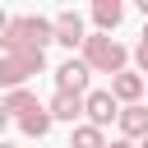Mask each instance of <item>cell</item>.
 <instances>
[{"label": "cell", "mask_w": 148, "mask_h": 148, "mask_svg": "<svg viewBox=\"0 0 148 148\" xmlns=\"http://www.w3.org/2000/svg\"><path fill=\"white\" fill-rule=\"evenodd\" d=\"M46 42H56V18L14 14L9 28L0 32V56H14V51H46Z\"/></svg>", "instance_id": "cell-1"}, {"label": "cell", "mask_w": 148, "mask_h": 148, "mask_svg": "<svg viewBox=\"0 0 148 148\" xmlns=\"http://www.w3.org/2000/svg\"><path fill=\"white\" fill-rule=\"evenodd\" d=\"M79 60H83L92 74H111V79H116L120 69H130V51H125V42H116V37H106V32H88Z\"/></svg>", "instance_id": "cell-2"}, {"label": "cell", "mask_w": 148, "mask_h": 148, "mask_svg": "<svg viewBox=\"0 0 148 148\" xmlns=\"http://www.w3.org/2000/svg\"><path fill=\"white\" fill-rule=\"evenodd\" d=\"M46 69V51H14V56H0V88L14 92V88H28L32 74Z\"/></svg>", "instance_id": "cell-3"}, {"label": "cell", "mask_w": 148, "mask_h": 148, "mask_svg": "<svg viewBox=\"0 0 148 148\" xmlns=\"http://www.w3.org/2000/svg\"><path fill=\"white\" fill-rule=\"evenodd\" d=\"M83 120L97 125V130H106L111 120H120V102L111 97V88H92V92L83 97Z\"/></svg>", "instance_id": "cell-4"}, {"label": "cell", "mask_w": 148, "mask_h": 148, "mask_svg": "<svg viewBox=\"0 0 148 148\" xmlns=\"http://www.w3.org/2000/svg\"><path fill=\"white\" fill-rule=\"evenodd\" d=\"M88 79H92V69L79 60V56H69L65 65H56V92H74V97H88L92 88H88Z\"/></svg>", "instance_id": "cell-5"}, {"label": "cell", "mask_w": 148, "mask_h": 148, "mask_svg": "<svg viewBox=\"0 0 148 148\" xmlns=\"http://www.w3.org/2000/svg\"><path fill=\"white\" fill-rule=\"evenodd\" d=\"M111 97H116L120 106H134V102L148 97V79H143L139 69H120V74L111 79Z\"/></svg>", "instance_id": "cell-6"}, {"label": "cell", "mask_w": 148, "mask_h": 148, "mask_svg": "<svg viewBox=\"0 0 148 148\" xmlns=\"http://www.w3.org/2000/svg\"><path fill=\"white\" fill-rule=\"evenodd\" d=\"M120 139L130 143H143L148 139V102H134V106H120Z\"/></svg>", "instance_id": "cell-7"}, {"label": "cell", "mask_w": 148, "mask_h": 148, "mask_svg": "<svg viewBox=\"0 0 148 148\" xmlns=\"http://www.w3.org/2000/svg\"><path fill=\"white\" fill-rule=\"evenodd\" d=\"M56 42H60V46H69V51H74V46L83 51L88 28H83V18H79L74 9H60V14H56Z\"/></svg>", "instance_id": "cell-8"}, {"label": "cell", "mask_w": 148, "mask_h": 148, "mask_svg": "<svg viewBox=\"0 0 148 148\" xmlns=\"http://www.w3.org/2000/svg\"><path fill=\"white\" fill-rule=\"evenodd\" d=\"M46 111H51V120H65V125H83V97H74V92H51Z\"/></svg>", "instance_id": "cell-9"}, {"label": "cell", "mask_w": 148, "mask_h": 148, "mask_svg": "<svg viewBox=\"0 0 148 148\" xmlns=\"http://www.w3.org/2000/svg\"><path fill=\"white\" fill-rule=\"evenodd\" d=\"M120 18H125V5H120V0H97V5H92V23H97V32L111 37V32L120 28Z\"/></svg>", "instance_id": "cell-10"}, {"label": "cell", "mask_w": 148, "mask_h": 148, "mask_svg": "<svg viewBox=\"0 0 148 148\" xmlns=\"http://www.w3.org/2000/svg\"><path fill=\"white\" fill-rule=\"evenodd\" d=\"M46 102H37V92L32 88H14V92H5V111L14 116V120H23V116H32V111H42Z\"/></svg>", "instance_id": "cell-11"}, {"label": "cell", "mask_w": 148, "mask_h": 148, "mask_svg": "<svg viewBox=\"0 0 148 148\" xmlns=\"http://www.w3.org/2000/svg\"><path fill=\"white\" fill-rule=\"evenodd\" d=\"M111 139H106V130H97V125H74V134H69V148H106Z\"/></svg>", "instance_id": "cell-12"}, {"label": "cell", "mask_w": 148, "mask_h": 148, "mask_svg": "<svg viewBox=\"0 0 148 148\" xmlns=\"http://www.w3.org/2000/svg\"><path fill=\"white\" fill-rule=\"evenodd\" d=\"M51 125H56V120H51V111H46V106H42V111H32V116H23V120H18V130H23V134H28V139H46V134H51Z\"/></svg>", "instance_id": "cell-13"}, {"label": "cell", "mask_w": 148, "mask_h": 148, "mask_svg": "<svg viewBox=\"0 0 148 148\" xmlns=\"http://www.w3.org/2000/svg\"><path fill=\"white\" fill-rule=\"evenodd\" d=\"M134 69L148 79V37H139V46H134Z\"/></svg>", "instance_id": "cell-14"}, {"label": "cell", "mask_w": 148, "mask_h": 148, "mask_svg": "<svg viewBox=\"0 0 148 148\" xmlns=\"http://www.w3.org/2000/svg\"><path fill=\"white\" fill-rule=\"evenodd\" d=\"M9 120H14V116L5 111V97H0V134H5V125H9Z\"/></svg>", "instance_id": "cell-15"}, {"label": "cell", "mask_w": 148, "mask_h": 148, "mask_svg": "<svg viewBox=\"0 0 148 148\" xmlns=\"http://www.w3.org/2000/svg\"><path fill=\"white\" fill-rule=\"evenodd\" d=\"M106 148H139V143H130V139H111Z\"/></svg>", "instance_id": "cell-16"}, {"label": "cell", "mask_w": 148, "mask_h": 148, "mask_svg": "<svg viewBox=\"0 0 148 148\" xmlns=\"http://www.w3.org/2000/svg\"><path fill=\"white\" fill-rule=\"evenodd\" d=\"M139 14H143V23H148V0H139Z\"/></svg>", "instance_id": "cell-17"}, {"label": "cell", "mask_w": 148, "mask_h": 148, "mask_svg": "<svg viewBox=\"0 0 148 148\" xmlns=\"http://www.w3.org/2000/svg\"><path fill=\"white\" fill-rule=\"evenodd\" d=\"M5 28H9V14H5V9H0V32H5Z\"/></svg>", "instance_id": "cell-18"}, {"label": "cell", "mask_w": 148, "mask_h": 148, "mask_svg": "<svg viewBox=\"0 0 148 148\" xmlns=\"http://www.w3.org/2000/svg\"><path fill=\"white\" fill-rule=\"evenodd\" d=\"M0 148H14V143H5V139H0Z\"/></svg>", "instance_id": "cell-19"}, {"label": "cell", "mask_w": 148, "mask_h": 148, "mask_svg": "<svg viewBox=\"0 0 148 148\" xmlns=\"http://www.w3.org/2000/svg\"><path fill=\"white\" fill-rule=\"evenodd\" d=\"M143 37H148V23H143Z\"/></svg>", "instance_id": "cell-20"}, {"label": "cell", "mask_w": 148, "mask_h": 148, "mask_svg": "<svg viewBox=\"0 0 148 148\" xmlns=\"http://www.w3.org/2000/svg\"><path fill=\"white\" fill-rule=\"evenodd\" d=\"M139 148H148V139H143V143H139Z\"/></svg>", "instance_id": "cell-21"}]
</instances>
